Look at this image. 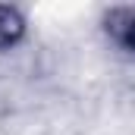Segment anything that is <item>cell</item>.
<instances>
[{"instance_id":"6da1fadb","label":"cell","mask_w":135,"mask_h":135,"mask_svg":"<svg viewBox=\"0 0 135 135\" xmlns=\"http://www.w3.org/2000/svg\"><path fill=\"white\" fill-rule=\"evenodd\" d=\"M110 32L116 35V41L126 47V50H135V9H119L110 16Z\"/></svg>"}]
</instances>
